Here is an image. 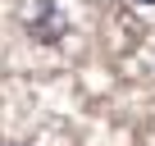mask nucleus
Instances as JSON below:
<instances>
[{"label":"nucleus","mask_w":155,"mask_h":146,"mask_svg":"<svg viewBox=\"0 0 155 146\" xmlns=\"http://www.w3.org/2000/svg\"><path fill=\"white\" fill-rule=\"evenodd\" d=\"M137 5H155V0H137Z\"/></svg>","instance_id":"obj_1"}]
</instances>
